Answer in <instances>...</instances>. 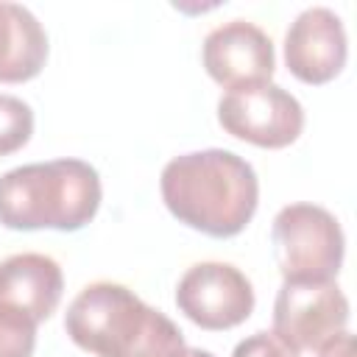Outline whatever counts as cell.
<instances>
[{
    "mask_svg": "<svg viewBox=\"0 0 357 357\" xmlns=\"http://www.w3.org/2000/svg\"><path fill=\"white\" fill-rule=\"evenodd\" d=\"M159 192L178 223L218 240L240 234L259 206L257 170L223 148L173 156L162 167Z\"/></svg>",
    "mask_w": 357,
    "mask_h": 357,
    "instance_id": "obj_1",
    "label": "cell"
},
{
    "mask_svg": "<svg viewBox=\"0 0 357 357\" xmlns=\"http://www.w3.org/2000/svg\"><path fill=\"white\" fill-rule=\"evenodd\" d=\"M64 332L92 357H173L184 346L173 318L112 279L78 290L64 312Z\"/></svg>",
    "mask_w": 357,
    "mask_h": 357,
    "instance_id": "obj_2",
    "label": "cell"
},
{
    "mask_svg": "<svg viewBox=\"0 0 357 357\" xmlns=\"http://www.w3.org/2000/svg\"><path fill=\"white\" fill-rule=\"evenodd\" d=\"M103 201L98 170L84 159H50L0 176V223L14 231H78Z\"/></svg>",
    "mask_w": 357,
    "mask_h": 357,
    "instance_id": "obj_3",
    "label": "cell"
},
{
    "mask_svg": "<svg viewBox=\"0 0 357 357\" xmlns=\"http://www.w3.org/2000/svg\"><path fill=\"white\" fill-rule=\"evenodd\" d=\"M271 243L282 282L335 279L346 259V234L340 220L312 201H293L282 206L271 226Z\"/></svg>",
    "mask_w": 357,
    "mask_h": 357,
    "instance_id": "obj_4",
    "label": "cell"
},
{
    "mask_svg": "<svg viewBox=\"0 0 357 357\" xmlns=\"http://www.w3.org/2000/svg\"><path fill=\"white\" fill-rule=\"evenodd\" d=\"M220 128L254 148L282 151L304 134V106L284 86L268 81L223 92L218 100Z\"/></svg>",
    "mask_w": 357,
    "mask_h": 357,
    "instance_id": "obj_5",
    "label": "cell"
},
{
    "mask_svg": "<svg viewBox=\"0 0 357 357\" xmlns=\"http://www.w3.org/2000/svg\"><path fill=\"white\" fill-rule=\"evenodd\" d=\"M178 312L206 332L245 324L257 307L251 279L231 262L204 259L190 265L176 284Z\"/></svg>",
    "mask_w": 357,
    "mask_h": 357,
    "instance_id": "obj_6",
    "label": "cell"
},
{
    "mask_svg": "<svg viewBox=\"0 0 357 357\" xmlns=\"http://www.w3.org/2000/svg\"><path fill=\"white\" fill-rule=\"evenodd\" d=\"M349 298L335 279L282 282L273 301V335L293 351H318L349 326Z\"/></svg>",
    "mask_w": 357,
    "mask_h": 357,
    "instance_id": "obj_7",
    "label": "cell"
},
{
    "mask_svg": "<svg viewBox=\"0 0 357 357\" xmlns=\"http://www.w3.org/2000/svg\"><path fill=\"white\" fill-rule=\"evenodd\" d=\"M201 61L206 75L226 92L268 84L276 73L271 36L248 20H229L212 28L201 45Z\"/></svg>",
    "mask_w": 357,
    "mask_h": 357,
    "instance_id": "obj_8",
    "label": "cell"
},
{
    "mask_svg": "<svg viewBox=\"0 0 357 357\" xmlns=\"http://www.w3.org/2000/svg\"><path fill=\"white\" fill-rule=\"evenodd\" d=\"M349 59L343 20L326 6L304 8L284 31V64L293 78L310 86L335 81Z\"/></svg>",
    "mask_w": 357,
    "mask_h": 357,
    "instance_id": "obj_9",
    "label": "cell"
},
{
    "mask_svg": "<svg viewBox=\"0 0 357 357\" xmlns=\"http://www.w3.org/2000/svg\"><path fill=\"white\" fill-rule=\"evenodd\" d=\"M64 296L61 265L39 251L11 254L0 262V304L11 307L31 321H47Z\"/></svg>",
    "mask_w": 357,
    "mask_h": 357,
    "instance_id": "obj_10",
    "label": "cell"
},
{
    "mask_svg": "<svg viewBox=\"0 0 357 357\" xmlns=\"http://www.w3.org/2000/svg\"><path fill=\"white\" fill-rule=\"evenodd\" d=\"M47 33L20 3L0 0V84H25L45 70Z\"/></svg>",
    "mask_w": 357,
    "mask_h": 357,
    "instance_id": "obj_11",
    "label": "cell"
},
{
    "mask_svg": "<svg viewBox=\"0 0 357 357\" xmlns=\"http://www.w3.org/2000/svg\"><path fill=\"white\" fill-rule=\"evenodd\" d=\"M33 137V109L17 98L0 92V156L22 151Z\"/></svg>",
    "mask_w": 357,
    "mask_h": 357,
    "instance_id": "obj_12",
    "label": "cell"
},
{
    "mask_svg": "<svg viewBox=\"0 0 357 357\" xmlns=\"http://www.w3.org/2000/svg\"><path fill=\"white\" fill-rule=\"evenodd\" d=\"M36 321L0 304V357H33Z\"/></svg>",
    "mask_w": 357,
    "mask_h": 357,
    "instance_id": "obj_13",
    "label": "cell"
},
{
    "mask_svg": "<svg viewBox=\"0 0 357 357\" xmlns=\"http://www.w3.org/2000/svg\"><path fill=\"white\" fill-rule=\"evenodd\" d=\"M231 357H298V351H293L284 340H279L273 332H254L248 337H243Z\"/></svg>",
    "mask_w": 357,
    "mask_h": 357,
    "instance_id": "obj_14",
    "label": "cell"
},
{
    "mask_svg": "<svg viewBox=\"0 0 357 357\" xmlns=\"http://www.w3.org/2000/svg\"><path fill=\"white\" fill-rule=\"evenodd\" d=\"M318 357H354V335L343 329L340 335H335L329 343L318 349Z\"/></svg>",
    "mask_w": 357,
    "mask_h": 357,
    "instance_id": "obj_15",
    "label": "cell"
},
{
    "mask_svg": "<svg viewBox=\"0 0 357 357\" xmlns=\"http://www.w3.org/2000/svg\"><path fill=\"white\" fill-rule=\"evenodd\" d=\"M173 357H215L212 351H206V349H195V346H181L178 351H173Z\"/></svg>",
    "mask_w": 357,
    "mask_h": 357,
    "instance_id": "obj_16",
    "label": "cell"
}]
</instances>
